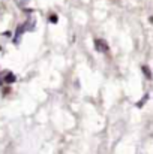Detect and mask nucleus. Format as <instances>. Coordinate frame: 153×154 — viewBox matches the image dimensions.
Masks as SVG:
<instances>
[{
	"instance_id": "obj_1",
	"label": "nucleus",
	"mask_w": 153,
	"mask_h": 154,
	"mask_svg": "<svg viewBox=\"0 0 153 154\" xmlns=\"http://www.w3.org/2000/svg\"><path fill=\"white\" fill-rule=\"evenodd\" d=\"M95 47H96V50H98L99 52H107L108 51V45H107V42L102 41V39H96V41H95Z\"/></svg>"
},
{
	"instance_id": "obj_2",
	"label": "nucleus",
	"mask_w": 153,
	"mask_h": 154,
	"mask_svg": "<svg viewBox=\"0 0 153 154\" xmlns=\"http://www.w3.org/2000/svg\"><path fill=\"white\" fill-rule=\"evenodd\" d=\"M15 79H17V78H15V75H14V73H11V72H9V73L5 76V81H6L8 84H12V82H15Z\"/></svg>"
},
{
	"instance_id": "obj_3",
	"label": "nucleus",
	"mask_w": 153,
	"mask_h": 154,
	"mask_svg": "<svg viewBox=\"0 0 153 154\" xmlns=\"http://www.w3.org/2000/svg\"><path fill=\"white\" fill-rule=\"evenodd\" d=\"M143 70H144V73H146V76H147V78L150 79V78H152V73H150V69H149L147 66H143Z\"/></svg>"
},
{
	"instance_id": "obj_4",
	"label": "nucleus",
	"mask_w": 153,
	"mask_h": 154,
	"mask_svg": "<svg viewBox=\"0 0 153 154\" xmlns=\"http://www.w3.org/2000/svg\"><path fill=\"white\" fill-rule=\"evenodd\" d=\"M147 99H149V94H147V96H146V97H144V99H143L141 102H138V103H137V106H138V108H140V106H143V105H144V102H146Z\"/></svg>"
},
{
	"instance_id": "obj_5",
	"label": "nucleus",
	"mask_w": 153,
	"mask_h": 154,
	"mask_svg": "<svg viewBox=\"0 0 153 154\" xmlns=\"http://www.w3.org/2000/svg\"><path fill=\"white\" fill-rule=\"evenodd\" d=\"M50 21H51V23H57V17H56V15H51Z\"/></svg>"
},
{
	"instance_id": "obj_6",
	"label": "nucleus",
	"mask_w": 153,
	"mask_h": 154,
	"mask_svg": "<svg viewBox=\"0 0 153 154\" xmlns=\"http://www.w3.org/2000/svg\"><path fill=\"white\" fill-rule=\"evenodd\" d=\"M0 85H2V79H0Z\"/></svg>"
}]
</instances>
